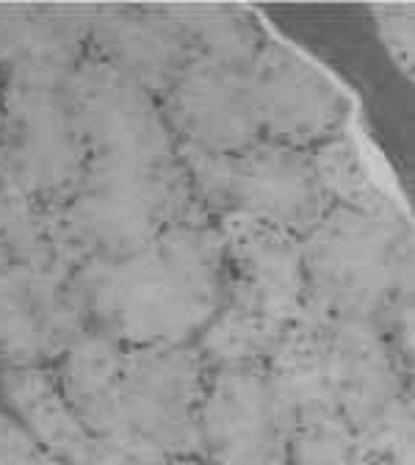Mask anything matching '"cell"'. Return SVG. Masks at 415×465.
Returning <instances> with one entry per match:
<instances>
[{"instance_id":"cell-13","label":"cell","mask_w":415,"mask_h":465,"mask_svg":"<svg viewBox=\"0 0 415 465\" xmlns=\"http://www.w3.org/2000/svg\"><path fill=\"white\" fill-rule=\"evenodd\" d=\"M86 53L163 97L192 47L161 6H86Z\"/></svg>"},{"instance_id":"cell-2","label":"cell","mask_w":415,"mask_h":465,"mask_svg":"<svg viewBox=\"0 0 415 465\" xmlns=\"http://www.w3.org/2000/svg\"><path fill=\"white\" fill-rule=\"evenodd\" d=\"M81 300L103 338L123 346H183L213 322L224 252L213 222L181 224L144 247L75 269Z\"/></svg>"},{"instance_id":"cell-17","label":"cell","mask_w":415,"mask_h":465,"mask_svg":"<svg viewBox=\"0 0 415 465\" xmlns=\"http://www.w3.org/2000/svg\"><path fill=\"white\" fill-rule=\"evenodd\" d=\"M371 15H374L377 34L388 55L410 78L412 75V15L415 9L410 4H382V6H374Z\"/></svg>"},{"instance_id":"cell-1","label":"cell","mask_w":415,"mask_h":465,"mask_svg":"<svg viewBox=\"0 0 415 465\" xmlns=\"http://www.w3.org/2000/svg\"><path fill=\"white\" fill-rule=\"evenodd\" d=\"M62 399L97 438L139 457L203 451V363L186 346L78 341L62 363Z\"/></svg>"},{"instance_id":"cell-7","label":"cell","mask_w":415,"mask_h":465,"mask_svg":"<svg viewBox=\"0 0 415 465\" xmlns=\"http://www.w3.org/2000/svg\"><path fill=\"white\" fill-rule=\"evenodd\" d=\"M0 155L47 213L73 197L89 153L67 84H0Z\"/></svg>"},{"instance_id":"cell-6","label":"cell","mask_w":415,"mask_h":465,"mask_svg":"<svg viewBox=\"0 0 415 465\" xmlns=\"http://www.w3.org/2000/svg\"><path fill=\"white\" fill-rule=\"evenodd\" d=\"M177 158L211 222L242 213L302 239L332 208L311 150L261 139L235 155L177 147Z\"/></svg>"},{"instance_id":"cell-16","label":"cell","mask_w":415,"mask_h":465,"mask_svg":"<svg viewBox=\"0 0 415 465\" xmlns=\"http://www.w3.org/2000/svg\"><path fill=\"white\" fill-rule=\"evenodd\" d=\"M319 183L327 192L332 205L363 211V213H382L396 208L380 186L369 178L363 155L343 131L327 139L324 144L311 150Z\"/></svg>"},{"instance_id":"cell-8","label":"cell","mask_w":415,"mask_h":465,"mask_svg":"<svg viewBox=\"0 0 415 465\" xmlns=\"http://www.w3.org/2000/svg\"><path fill=\"white\" fill-rule=\"evenodd\" d=\"M67 94L92 161L150 166L181 161L158 97L100 58L84 55L67 81Z\"/></svg>"},{"instance_id":"cell-9","label":"cell","mask_w":415,"mask_h":465,"mask_svg":"<svg viewBox=\"0 0 415 465\" xmlns=\"http://www.w3.org/2000/svg\"><path fill=\"white\" fill-rule=\"evenodd\" d=\"M75 272L62 263L0 266V361L36 366L67 355L89 332Z\"/></svg>"},{"instance_id":"cell-5","label":"cell","mask_w":415,"mask_h":465,"mask_svg":"<svg viewBox=\"0 0 415 465\" xmlns=\"http://www.w3.org/2000/svg\"><path fill=\"white\" fill-rule=\"evenodd\" d=\"M410 227L390 208L363 213L332 205L300 239L311 311L363 322L393 302L410 280Z\"/></svg>"},{"instance_id":"cell-10","label":"cell","mask_w":415,"mask_h":465,"mask_svg":"<svg viewBox=\"0 0 415 465\" xmlns=\"http://www.w3.org/2000/svg\"><path fill=\"white\" fill-rule=\"evenodd\" d=\"M250 97L263 142L313 150L343 131L349 100L302 55L266 39L250 67Z\"/></svg>"},{"instance_id":"cell-3","label":"cell","mask_w":415,"mask_h":465,"mask_svg":"<svg viewBox=\"0 0 415 465\" xmlns=\"http://www.w3.org/2000/svg\"><path fill=\"white\" fill-rule=\"evenodd\" d=\"M211 222L181 166L92 161L73 197L50 211L55 255L67 269L128 255L161 232Z\"/></svg>"},{"instance_id":"cell-12","label":"cell","mask_w":415,"mask_h":465,"mask_svg":"<svg viewBox=\"0 0 415 465\" xmlns=\"http://www.w3.org/2000/svg\"><path fill=\"white\" fill-rule=\"evenodd\" d=\"M288 407L274 377L227 366L203 399V446L219 465H288Z\"/></svg>"},{"instance_id":"cell-11","label":"cell","mask_w":415,"mask_h":465,"mask_svg":"<svg viewBox=\"0 0 415 465\" xmlns=\"http://www.w3.org/2000/svg\"><path fill=\"white\" fill-rule=\"evenodd\" d=\"M158 103L177 147L235 155L261 142L244 67L192 53Z\"/></svg>"},{"instance_id":"cell-15","label":"cell","mask_w":415,"mask_h":465,"mask_svg":"<svg viewBox=\"0 0 415 465\" xmlns=\"http://www.w3.org/2000/svg\"><path fill=\"white\" fill-rule=\"evenodd\" d=\"M163 15L177 25L192 53L250 70L266 36L255 17L242 6L222 4H169Z\"/></svg>"},{"instance_id":"cell-14","label":"cell","mask_w":415,"mask_h":465,"mask_svg":"<svg viewBox=\"0 0 415 465\" xmlns=\"http://www.w3.org/2000/svg\"><path fill=\"white\" fill-rule=\"evenodd\" d=\"M86 55V6H0L4 81L67 84Z\"/></svg>"},{"instance_id":"cell-4","label":"cell","mask_w":415,"mask_h":465,"mask_svg":"<svg viewBox=\"0 0 415 465\" xmlns=\"http://www.w3.org/2000/svg\"><path fill=\"white\" fill-rule=\"evenodd\" d=\"M224 252V288L205 330V352L247 366L282 341L305 302L300 239L252 216L213 222Z\"/></svg>"}]
</instances>
